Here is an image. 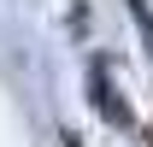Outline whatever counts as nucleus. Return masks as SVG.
<instances>
[{"instance_id": "f03ea898", "label": "nucleus", "mask_w": 153, "mask_h": 147, "mask_svg": "<svg viewBox=\"0 0 153 147\" xmlns=\"http://www.w3.org/2000/svg\"><path fill=\"white\" fill-rule=\"evenodd\" d=\"M124 6H130L135 30H141V41H147V59H153V12H147V0H124Z\"/></svg>"}, {"instance_id": "f257e3e1", "label": "nucleus", "mask_w": 153, "mask_h": 147, "mask_svg": "<svg viewBox=\"0 0 153 147\" xmlns=\"http://www.w3.org/2000/svg\"><path fill=\"white\" fill-rule=\"evenodd\" d=\"M88 88H94V112H100L112 129H135V112L112 94V76H106V65H100V59L88 65Z\"/></svg>"}]
</instances>
